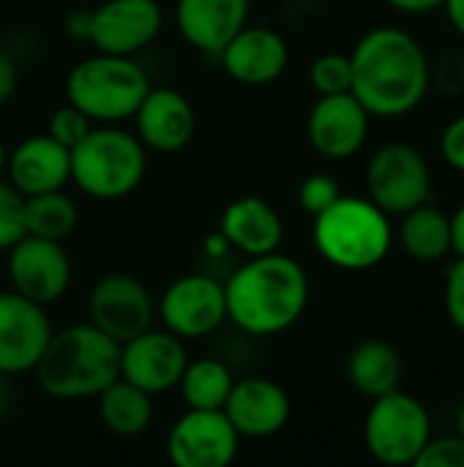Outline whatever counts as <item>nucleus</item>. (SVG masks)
I'll use <instances>...</instances> for the list:
<instances>
[{"mask_svg": "<svg viewBox=\"0 0 464 467\" xmlns=\"http://www.w3.org/2000/svg\"><path fill=\"white\" fill-rule=\"evenodd\" d=\"M350 93L372 118H402L413 112L429 90L432 71L424 47L402 27H372L350 52Z\"/></svg>", "mask_w": 464, "mask_h": 467, "instance_id": "obj_1", "label": "nucleus"}, {"mask_svg": "<svg viewBox=\"0 0 464 467\" xmlns=\"http://www.w3.org/2000/svg\"><path fill=\"white\" fill-rule=\"evenodd\" d=\"M227 320L249 337H273L293 328L309 304L304 265L282 252L249 257L227 282Z\"/></svg>", "mask_w": 464, "mask_h": 467, "instance_id": "obj_2", "label": "nucleus"}, {"mask_svg": "<svg viewBox=\"0 0 464 467\" xmlns=\"http://www.w3.org/2000/svg\"><path fill=\"white\" fill-rule=\"evenodd\" d=\"M33 372L41 391L55 400L71 402L98 397L120 378V342L93 323H77L57 334L52 331Z\"/></svg>", "mask_w": 464, "mask_h": 467, "instance_id": "obj_3", "label": "nucleus"}, {"mask_svg": "<svg viewBox=\"0 0 464 467\" xmlns=\"http://www.w3.org/2000/svg\"><path fill=\"white\" fill-rule=\"evenodd\" d=\"M314 249L325 263L342 271H369L380 265L394 244L388 213L369 197H339L314 216Z\"/></svg>", "mask_w": 464, "mask_h": 467, "instance_id": "obj_4", "label": "nucleus"}, {"mask_svg": "<svg viewBox=\"0 0 464 467\" xmlns=\"http://www.w3.org/2000/svg\"><path fill=\"white\" fill-rule=\"evenodd\" d=\"M148 156L139 137L118 123L93 126L71 148V183L93 200H123L145 178Z\"/></svg>", "mask_w": 464, "mask_h": 467, "instance_id": "obj_5", "label": "nucleus"}, {"mask_svg": "<svg viewBox=\"0 0 464 467\" xmlns=\"http://www.w3.org/2000/svg\"><path fill=\"white\" fill-rule=\"evenodd\" d=\"M150 79L145 68L126 55H90L79 60L66 79L68 104L79 107L93 123H123L134 118Z\"/></svg>", "mask_w": 464, "mask_h": 467, "instance_id": "obj_6", "label": "nucleus"}, {"mask_svg": "<svg viewBox=\"0 0 464 467\" xmlns=\"http://www.w3.org/2000/svg\"><path fill=\"white\" fill-rule=\"evenodd\" d=\"M429 438L432 421L421 400L399 389L372 400L364 421V443L380 465H416Z\"/></svg>", "mask_w": 464, "mask_h": 467, "instance_id": "obj_7", "label": "nucleus"}, {"mask_svg": "<svg viewBox=\"0 0 464 467\" xmlns=\"http://www.w3.org/2000/svg\"><path fill=\"white\" fill-rule=\"evenodd\" d=\"M366 194L388 216L407 213L432 197V170L424 153L407 142L383 145L366 167Z\"/></svg>", "mask_w": 464, "mask_h": 467, "instance_id": "obj_8", "label": "nucleus"}, {"mask_svg": "<svg viewBox=\"0 0 464 467\" xmlns=\"http://www.w3.org/2000/svg\"><path fill=\"white\" fill-rule=\"evenodd\" d=\"M156 315L180 339L211 337L227 320L224 285L208 274H186L161 293Z\"/></svg>", "mask_w": 464, "mask_h": 467, "instance_id": "obj_9", "label": "nucleus"}, {"mask_svg": "<svg viewBox=\"0 0 464 467\" xmlns=\"http://www.w3.org/2000/svg\"><path fill=\"white\" fill-rule=\"evenodd\" d=\"M8 279L14 293L41 306L60 301L71 287V260L63 241L25 233L8 249Z\"/></svg>", "mask_w": 464, "mask_h": 467, "instance_id": "obj_10", "label": "nucleus"}, {"mask_svg": "<svg viewBox=\"0 0 464 467\" xmlns=\"http://www.w3.org/2000/svg\"><path fill=\"white\" fill-rule=\"evenodd\" d=\"M88 315L98 331L123 345L131 337L153 328L156 301L150 290L131 274H107L90 290Z\"/></svg>", "mask_w": 464, "mask_h": 467, "instance_id": "obj_11", "label": "nucleus"}, {"mask_svg": "<svg viewBox=\"0 0 464 467\" xmlns=\"http://www.w3.org/2000/svg\"><path fill=\"white\" fill-rule=\"evenodd\" d=\"M241 435L224 410H186L167 435V460L175 467H230Z\"/></svg>", "mask_w": 464, "mask_h": 467, "instance_id": "obj_12", "label": "nucleus"}, {"mask_svg": "<svg viewBox=\"0 0 464 467\" xmlns=\"http://www.w3.org/2000/svg\"><path fill=\"white\" fill-rule=\"evenodd\" d=\"M186 364L183 339L167 328H148L120 345V378L150 397L178 389Z\"/></svg>", "mask_w": 464, "mask_h": 467, "instance_id": "obj_13", "label": "nucleus"}, {"mask_svg": "<svg viewBox=\"0 0 464 467\" xmlns=\"http://www.w3.org/2000/svg\"><path fill=\"white\" fill-rule=\"evenodd\" d=\"M159 0H104L90 11V44L107 55L134 57L161 33Z\"/></svg>", "mask_w": 464, "mask_h": 467, "instance_id": "obj_14", "label": "nucleus"}, {"mask_svg": "<svg viewBox=\"0 0 464 467\" xmlns=\"http://www.w3.org/2000/svg\"><path fill=\"white\" fill-rule=\"evenodd\" d=\"M52 337L41 304L8 290L0 293V375L33 372Z\"/></svg>", "mask_w": 464, "mask_h": 467, "instance_id": "obj_15", "label": "nucleus"}, {"mask_svg": "<svg viewBox=\"0 0 464 467\" xmlns=\"http://www.w3.org/2000/svg\"><path fill=\"white\" fill-rule=\"evenodd\" d=\"M369 120L372 115L353 93L320 96L309 109L306 134L320 156L331 161H342L364 148L369 137Z\"/></svg>", "mask_w": 464, "mask_h": 467, "instance_id": "obj_16", "label": "nucleus"}, {"mask_svg": "<svg viewBox=\"0 0 464 467\" xmlns=\"http://www.w3.org/2000/svg\"><path fill=\"white\" fill-rule=\"evenodd\" d=\"M219 60L230 79L241 85H271L290 66V47L273 27L243 25L219 52Z\"/></svg>", "mask_w": 464, "mask_h": 467, "instance_id": "obj_17", "label": "nucleus"}, {"mask_svg": "<svg viewBox=\"0 0 464 467\" xmlns=\"http://www.w3.org/2000/svg\"><path fill=\"white\" fill-rule=\"evenodd\" d=\"M222 410L241 438L260 441L287 427L293 402H290V394L276 380L243 378L232 383V391Z\"/></svg>", "mask_w": 464, "mask_h": 467, "instance_id": "obj_18", "label": "nucleus"}, {"mask_svg": "<svg viewBox=\"0 0 464 467\" xmlns=\"http://www.w3.org/2000/svg\"><path fill=\"white\" fill-rule=\"evenodd\" d=\"M137 137L148 150L156 153H178L183 150L194 131L197 115L191 101L175 88H153L145 93L142 104L134 112Z\"/></svg>", "mask_w": 464, "mask_h": 467, "instance_id": "obj_19", "label": "nucleus"}, {"mask_svg": "<svg viewBox=\"0 0 464 467\" xmlns=\"http://www.w3.org/2000/svg\"><path fill=\"white\" fill-rule=\"evenodd\" d=\"M5 172L22 197L55 192L71 181V150L49 134H33L8 153Z\"/></svg>", "mask_w": 464, "mask_h": 467, "instance_id": "obj_20", "label": "nucleus"}, {"mask_svg": "<svg viewBox=\"0 0 464 467\" xmlns=\"http://www.w3.org/2000/svg\"><path fill=\"white\" fill-rule=\"evenodd\" d=\"M252 0H178V30L194 49L219 55L224 44L249 25Z\"/></svg>", "mask_w": 464, "mask_h": 467, "instance_id": "obj_21", "label": "nucleus"}, {"mask_svg": "<svg viewBox=\"0 0 464 467\" xmlns=\"http://www.w3.org/2000/svg\"><path fill=\"white\" fill-rule=\"evenodd\" d=\"M219 233L227 238L230 249L246 257L279 252L284 241V224H282L279 211L268 200L254 197V194L238 197L224 208Z\"/></svg>", "mask_w": 464, "mask_h": 467, "instance_id": "obj_22", "label": "nucleus"}, {"mask_svg": "<svg viewBox=\"0 0 464 467\" xmlns=\"http://www.w3.org/2000/svg\"><path fill=\"white\" fill-rule=\"evenodd\" d=\"M402 372L405 367L397 348L383 339L361 342L347 358V378L353 389L369 400L397 391L402 383Z\"/></svg>", "mask_w": 464, "mask_h": 467, "instance_id": "obj_23", "label": "nucleus"}, {"mask_svg": "<svg viewBox=\"0 0 464 467\" xmlns=\"http://www.w3.org/2000/svg\"><path fill=\"white\" fill-rule=\"evenodd\" d=\"M96 400L101 424L120 438H137L153 421V397L123 378L109 383Z\"/></svg>", "mask_w": 464, "mask_h": 467, "instance_id": "obj_24", "label": "nucleus"}, {"mask_svg": "<svg viewBox=\"0 0 464 467\" xmlns=\"http://www.w3.org/2000/svg\"><path fill=\"white\" fill-rule=\"evenodd\" d=\"M399 241L413 260L438 263L451 252V222L440 208L424 202L402 213Z\"/></svg>", "mask_w": 464, "mask_h": 467, "instance_id": "obj_25", "label": "nucleus"}, {"mask_svg": "<svg viewBox=\"0 0 464 467\" xmlns=\"http://www.w3.org/2000/svg\"><path fill=\"white\" fill-rule=\"evenodd\" d=\"M232 383H235V378L227 364H222L216 358H200V361L186 364L178 389H180L186 408L222 410L232 391Z\"/></svg>", "mask_w": 464, "mask_h": 467, "instance_id": "obj_26", "label": "nucleus"}, {"mask_svg": "<svg viewBox=\"0 0 464 467\" xmlns=\"http://www.w3.org/2000/svg\"><path fill=\"white\" fill-rule=\"evenodd\" d=\"M79 224L77 202L63 192H44L25 197V227L27 235L49 238V241H66Z\"/></svg>", "mask_w": 464, "mask_h": 467, "instance_id": "obj_27", "label": "nucleus"}, {"mask_svg": "<svg viewBox=\"0 0 464 467\" xmlns=\"http://www.w3.org/2000/svg\"><path fill=\"white\" fill-rule=\"evenodd\" d=\"M309 82L320 96L334 93H350L353 88V63L350 55L342 52H325L320 55L309 68Z\"/></svg>", "mask_w": 464, "mask_h": 467, "instance_id": "obj_28", "label": "nucleus"}, {"mask_svg": "<svg viewBox=\"0 0 464 467\" xmlns=\"http://www.w3.org/2000/svg\"><path fill=\"white\" fill-rule=\"evenodd\" d=\"M25 233V197L0 181V252H8Z\"/></svg>", "mask_w": 464, "mask_h": 467, "instance_id": "obj_29", "label": "nucleus"}, {"mask_svg": "<svg viewBox=\"0 0 464 467\" xmlns=\"http://www.w3.org/2000/svg\"><path fill=\"white\" fill-rule=\"evenodd\" d=\"M342 197V189H339V181L328 172H314L309 178L301 181L298 186V205L304 213L309 216H317L323 213L325 208H331L336 200Z\"/></svg>", "mask_w": 464, "mask_h": 467, "instance_id": "obj_30", "label": "nucleus"}, {"mask_svg": "<svg viewBox=\"0 0 464 467\" xmlns=\"http://www.w3.org/2000/svg\"><path fill=\"white\" fill-rule=\"evenodd\" d=\"M90 129H93V120H90L79 107L66 104V107H60V109L52 112L46 134H49L52 140H57L63 148L71 150L74 145H79V142L85 140V134H88Z\"/></svg>", "mask_w": 464, "mask_h": 467, "instance_id": "obj_31", "label": "nucleus"}, {"mask_svg": "<svg viewBox=\"0 0 464 467\" xmlns=\"http://www.w3.org/2000/svg\"><path fill=\"white\" fill-rule=\"evenodd\" d=\"M416 467H464V438L462 435L429 438V443L416 460Z\"/></svg>", "mask_w": 464, "mask_h": 467, "instance_id": "obj_32", "label": "nucleus"}, {"mask_svg": "<svg viewBox=\"0 0 464 467\" xmlns=\"http://www.w3.org/2000/svg\"><path fill=\"white\" fill-rule=\"evenodd\" d=\"M446 315L451 326L464 334V257H457L446 274Z\"/></svg>", "mask_w": 464, "mask_h": 467, "instance_id": "obj_33", "label": "nucleus"}, {"mask_svg": "<svg viewBox=\"0 0 464 467\" xmlns=\"http://www.w3.org/2000/svg\"><path fill=\"white\" fill-rule=\"evenodd\" d=\"M440 153L446 159L449 167H454L457 172H464V115L454 118L440 137Z\"/></svg>", "mask_w": 464, "mask_h": 467, "instance_id": "obj_34", "label": "nucleus"}, {"mask_svg": "<svg viewBox=\"0 0 464 467\" xmlns=\"http://www.w3.org/2000/svg\"><path fill=\"white\" fill-rule=\"evenodd\" d=\"M16 79H19L16 63H14V57L0 47V107L11 101V96H14V90H16Z\"/></svg>", "mask_w": 464, "mask_h": 467, "instance_id": "obj_35", "label": "nucleus"}, {"mask_svg": "<svg viewBox=\"0 0 464 467\" xmlns=\"http://www.w3.org/2000/svg\"><path fill=\"white\" fill-rule=\"evenodd\" d=\"M63 27H66V36L68 38H74V41H90V11L88 8H74L66 16Z\"/></svg>", "mask_w": 464, "mask_h": 467, "instance_id": "obj_36", "label": "nucleus"}, {"mask_svg": "<svg viewBox=\"0 0 464 467\" xmlns=\"http://www.w3.org/2000/svg\"><path fill=\"white\" fill-rule=\"evenodd\" d=\"M391 8L402 11V14H410V16H418V14H429L435 8H443L446 0H386Z\"/></svg>", "mask_w": 464, "mask_h": 467, "instance_id": "obj_37", "label": "nucleus"}, {"mask_svg": "<svg viewBox=\"0 0 464 467\" xmlns=\"http://www.w3.org/2000/svg\"><path fill=\"white\" fill-rule=\"evenodd\" d=\"M451 222V252L457 257H464V202L454 211V216H449Z\"/></svg>", "mask_w": 464, "mask_h": 467, "instance_id": "obj_38", "label": "nucleus"}, {"mask_svg": "<svg viewBox=\"0 0 464 467\" xmlns=\"http://www.w3.org/2000/svg\"><path fill=\"white\" fill-rule=\"evenodd\" d=\"M443 8H446V14H449V19H451L454 30L464 38V0H446Z\"/></svg>", "mask_w": 464, "mask_h": 467, "instance_id": "obj_39", "label": "nucleus"}, {"mask_svg": "<svg viewBox=\"0 0 464 467\" xmlns=\"http://www.w3.org/2000/svg\"><path fill=\"white\" fill-rule=\"evenodd\" d=\"M205 249H208L211 257H224V254L230 252V244H227V238L216 230V233H211V235L205 238Z\"/></svg>", "mask_w": 464, "mask_h": 467, "instance_id": "obj_40", "label": "nucleus"}, {"mask_svg": "<svg viewBox=\"0 0 464 467\" xmlns=\"http://www.w3.org/2000/svg\"><path fill=\"white\" fill-rule=\"evenodd\" d=\"M5 161H8V150H5V145H3V140H0V175L5 172Z\"/></svg>", "mask_w": 464, "mask_h": 467, "instance_id": "obj_41", "label": "nucleus"}, {"mask_svg": "<svg viewBox=\"0 0 464 467\" xmlns=\"http://www.w3.org/2000/svg\"><path fill=\"white\" fill-rule=\"evenodd\" d=\"M457 424H459V435L464 438V400H462V405H459V416H457Z\"/></svg>", "mask_w": 464, "mask_h": 467, "instance_id": "obj_42", "label": "nucleus"}]
</instances>
